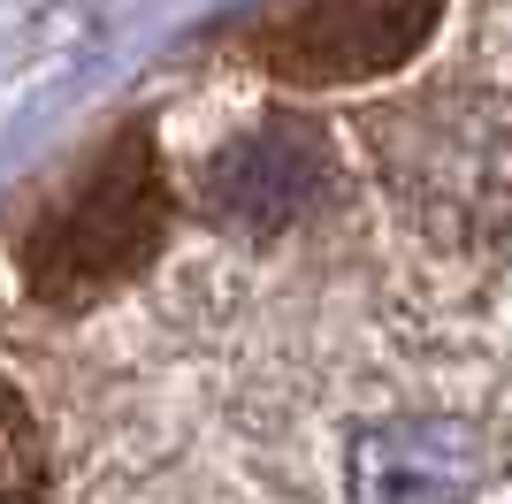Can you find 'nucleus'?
Masks as SVG:
<instances>
[{"mask_svg": "<svg viewBox=\"0 0 512 504\" xmlns=\"http://www.w3.org/2000/svg\"><path fill=\"white\" fill-rule=\"evenodd\" d=\"M367 146L398 207L444 245L512 237V100L505 92H428L383 107Z\"/></svg>", "mask_w": 512, "mask_h": 504, "instance_id": "f257e3e1", "label": "nucleus"}, {"mask_svg": "<svg viewBox=\"0 0 512 504\" xmlns=\"http://www.w3.org/2000/svg\"><path fill=\"white\" fill-rule=\"evenodd\" d=\"M169 230V191L146 130H123L107 153H92L69 191L39 214L23 245V275L46 306H92L100 291L130 283Z\"/></svg>", "mask_w": 512, "mask_h": 504, "instance_id": "f03ea898", "label": "nucleus"}, {"mask_svg": "<svg viewBox=\"0 0 512 504\" xmlns=\"http://www.w3.org/2000/svg\"><path fill=\"white\" fill-rule=\"evenodd\" d=\"M444 0H283L245 31L260 69L291 84H352L413 62Z\"/></svg>", "mask_w": 512, "mask_h": 504, "instance_id": "7ed1b4c3", "label": "nucleus"}, {"mask_svg": "<svg viewBox=\"0 0 512 504\" xmlns=\"http://www.w3.org/2000/svg\"><path fill=\"white\" fill-rule=\"evenodd\" d=\"M337 161H329V138L299 115H268L253 123L245 138L207 161V214L222 230H245V237H276L291 222L321 207Z\"/></svg>", "mask_w": 512, "mask_h": 504, "instance_id": "20e7f679", "label": "nucleus"}, {"mask_svg": "<svg viewBox=\"0 0 512 504\" xmlns=\"http://www.w3.org/2000/svg\"><path fill=\"white\" fill-rule=\"evenodd\" d=\"M490 482V436L459 413L375 420L344 451L352 504H467Z\"/></svg>", "mask_w": 512, "mask_h": 504, "instance_id": "39448f33", "label": "nucleus"}, {"mask_svg": "<svg viewBox=\"0 0 512 504\" xmlns=\"http://www.w3.org/2000/svg\"><path fill=\"white\" fill-rule=\"evenodd\" d=\"M46 489V443L16 398H0V504H31Z\"/></svg>", "mask_w": 512, "mask_h": 504, "instance_id": "423d86ee", "label": "nucleus"}]
</instances>
